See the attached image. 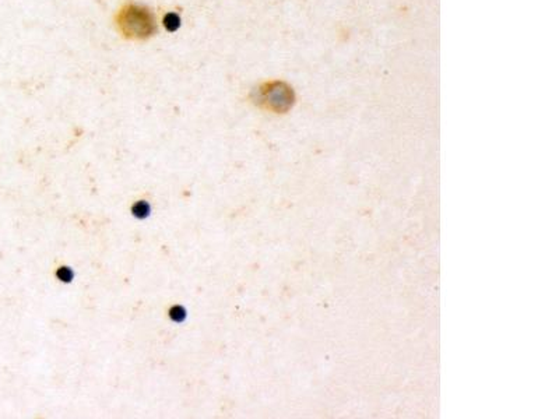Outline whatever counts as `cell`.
<instances>
[{
    "instance_id": "cell-1",
    "label": "cell",
    "mask_w": 559,
    "mask_h": 419,
    "mask_svg": "<svg viewBox=\"0 0 559 419\" xmlns=\"http://www.w3.org/2000/svg\"><path fill=\"white\" fill-rule=\"evenodd\" d=\"M116 30L125 39L147 41L157 32V21L148 7L126 2L115 14Z\"/></svg>"
},
{
    "instance_id": "cell-2",
    "label": "cell",
    "mask_w": 559,
    "mask_h": 419,
    "mask_svg": "<svg viewBox=\"0 0 559 419\" xmlns=\"http://www.w3.org/2000/svg\"><path fill=\"white\" fill-rule=\"evenodd\" d=\"M256 102L269 111L283 113L287 112L292 105L294 94L291 88L284 82H266L258 90Z\"/></svg>"
},
{
    "instance_id": "cell-3",
    "label": "cell",
    "mask_w": 559,
    "mask_h": 419,
    "mask_svg": "<svg viewBox=\"0 0 559 419\" xmlns=\"http://www.w3.org/2000/svg\"><path fill=\"white\" fill-rule=\"evenodd\" d=\"M163 23H164V27L167 28V31L175 32L176 30L181 27V17H179L176 13L170 12L164 16Z\"/></svg>"
}]
</instances>
